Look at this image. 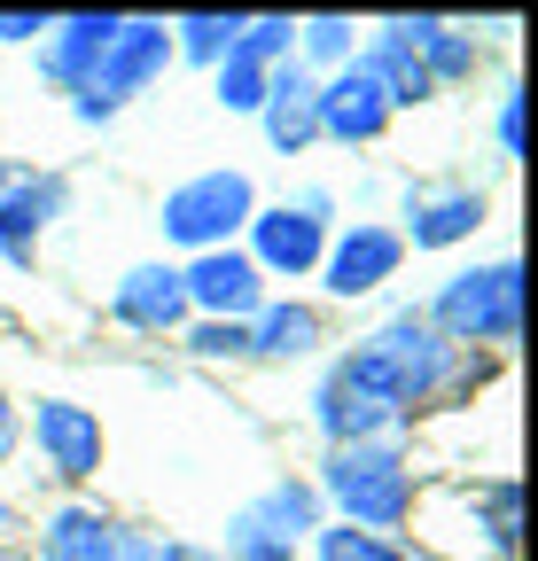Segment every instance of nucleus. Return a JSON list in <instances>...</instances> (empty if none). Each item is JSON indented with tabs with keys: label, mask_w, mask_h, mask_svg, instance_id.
Masks as SVG:
<instances>
[{
	"label": "nucleus",
	"mask_w": 538,
	"mask_h": 561,
	"mask_svg": "<svg viewBox=\"0 0 538 561\" xmlns=\"http://www.w3.org/2000/svg\"><path fill=\"white\" fill-rule=\"evenodd\" d=\"M422 320L445 343H507L523 328V265L500 257V265H477V273H453Z\"/></svg>",
	"instance_id": "obj_1"
},
{
	"label": "nucleus",
	"mask_w": 538,
	"mask_h": 561,
	"mask_svg": "<svg viewBox=\"0 0 538 561\" xmlns=\"http://www.w3.org/2000/svg\"><path fill=\"white\" fill-rule=\"evenodd\" d=\"M328 500L344 507L352 523H367V538H375V530L407 523L414 476H407V460H398V445H344L328 460Z\"/></svg>",
	"instance_id": "obj_2"
},
{
	"label": "nucleus",
	"mask_w": 538,
	"mask_h": 561,
	"mask_svg": "<svg viewBox=\"0 0 538 561\" xmlns=\"http://www.w3.org/2000/svg\"><path fill=\"white\" fill-rule=\"evenodd\" d=\"M367 359H375V375L398 390V405H430V398H445V382H453V343L422 320V312H398L390 328H375L367 343Z\"/></svg>",
	"instance_id": "obj_3"
},
{
	"label": "nucleus",
	"mask_w": 538,
	"mask_h": 561,
	"mask_svg": "<svg viewBox=\"0 0 538 561\" xmlns=\"http://www.w3.org/2000/svg\"><path fill=\"white\" fill-rule=\"evenodd\" d=\"M398 413H407V405H398V390L375 375L367 351H352V359L328 367V382H320V430L335 437V453H344V445H375Z\"/></svg>",
	"instance_id": "obj_4"
},
{
	"label": "nucleus",
	"mask_w": 538,
	"mask_h": 561,
	"mask_svg": "<svg viewBox=\"0 0 538 561\" xmlns=\"http://www.w3.org/2000/svg\"><path fill=\"white\" fill-rule=\"evenodd\" d=\"M250 219H257V187L242 172H204V180H180L164 195V234L172 242H195V250H219Z\"/></svg>",
	"instance_id": "obj_5"
},
{
	"label": "nucleus",
	"mask_w": 538,
	"mask_h": 561,
	"mask_svg": "<svg viewBox=\"0 0 538 561\" xmlns=\"http://www.w3.org/2000/svg\"><path fill=\"white\" fill-rule=\"evenodd\" d=\"M320 523V500L305 483H274L265 500H250L234 523H227V561H289L297 538Z\"/></svg>",
	"instance_id": "obj_6"
},
{
	"label": "nucleus",
	"mask_w": 538,
	"mask_h": 561,
	"mask_svg": "<svg viewBox=\"0 0 538 561\" xmlns=\"http://www.w3.org/2000/svg\"><path fill=\"white\" fill-rule=\"evenodd\" d=\"M172 62V39H164V24H133L125 16V32L110 39V55L94 62V79L79 87V117H110L117 102H133L157 70Z\"/></svg>",
	"instance_id": "obj_7"
},
{
	"label": "nucleus",
	"mask_w": 538,
	"mask_h": 561,
	"mask_svg": "<svg viewBox=\"0 0 538 561\" xmlns=\"http://www.w3.org/2000/svg\"><path fill=\"white\" fill-rule=\"evenodd\" d=\"M257 117H265V140H274V149H289V157L320 133V79H312L297 55L265 70V102H257Z\"/></svg>",
	"instance_id": "obj_8"
},
{
	"label": "nucleus",
	"mask_w": 538,
	"mask_h": 561,
	"mask_svg": "<svg viewBox=\"0 0 538 561\" xmlns=\"http://www.w3.org/2000/svg\"><path fill=\"white\" fill-rule=\"evenodd\" d=\"M32 437H39L47 468H55V476H71V483H87V476L102 468V421H94L87 405H71V398H39Z\"/></svg>",
	"instance_id": "obj_9"
},
{
	"label": "nucleus",
	"mask_w": 538,
	"mask_h": 561,
	"mask_svg": "<svg viewBox=\"0 0 538 561\" xmlns=\"http://www.w3.org/2000/svg\"><path fill=\"white\" fill-rule=\"evenodd\" d=\"M398 257H407V242H398L390 227H352L320 265H328V289L335 297H367V289H382V280L398 273Z\"/></svg>",
	"instance_id": "obj_10"
},
{
	"label": "nucleus",
	"mask_w": 538,
	"mask_h": 561,
	"mask_svg": "<svg viewBox=\"0 0 538 561\" xmlns=\"http://www.w3.org/2000/svg\"><path fill=\"white\" fill-rule=\"evenodd\" d=\"M180 289H187V305H204L211 320H242V312H257V265L234 257V250H204L180 273Z\"/></svg>",
	"instance_id": "obj_11"
},
{
	"label": "nucleus",
	"mask_w": 538,
	"mask_h": 561,
	"mask_svg": "<svg viewBox=\"0 0 538 561\" xmlns=\"http://www.w3.org/2000/svg\"><path fill=\"white\" fill-rule=\"evenodd\" d=\"M110 312H117L125 328H149V335L180 328V320H187V289H180V265H133V273L117 280Z\"/></svg>",
	"instance_id": "obj_12"
},
{
	"label": "nucleus",
	"mask_w": 538,
	"mask_h": 561,
	"mask_svg": "<svg viewBox=\"0 0 538 561\" xmlns=\"http://www.w3.org/2000/svg\"><path fill=\"white\" fill-rule=\"evenodd\" d=\"M390 125V102H382V87L367 79L359 62H344L335 79L320 87V133H335V140H375Z\"/></svg>",
	"instance_id": "obj_13"
},
{
	"label": "nucleus",
	"mask_w": 538,
	"mask_h": 561,
	"mask_svg": "<svg viewBox=\"0 0 538 561\" xmlns=\"http://www.w3.org/2000/svg\"><path fill=\"white\" fill-rule=\"evenodd\" d=\"M250 234H257V257H250V265H265V273H312V265L328 257L312 210H257Z\"/></svg>",
	"instance_id": "obj_14"
},
{
	"label": "nucleus",
	"mask_w": 538,
	"mask_h": 561,
	"mask_svg": "<svg viewBox=\"0 0 538 561\" xmlns=\"http://www.w3.org/2000/svg\"><path fill=\"white\" fill-rule=\"evenodd\" d=\"M47 32H55L47 55H39V62H47V79H55V87H87V79H94V62L110 55V39L125 32V16H71V24H47Z\"/></svg>",
	"instance_id": "obj_15"
},
{
	"label": "nucleus",
	"mask_w": 538,
	"mask_h": 561,
	"mask_svg": "<svg viewBox=\"0 0 538 561\" xmlns=\"http://www.w3.org/2000/svg\"><path fill=\"white\" fill-rule=\"evenodd\" d=\"M477 227H484V195H477V187L414 195V210H407V234H414V250H453V242H468Z\"/></svg>",
	"instance_id": "obj_16"
},
{
	"label": "nucleus",
	"mask_w": 538,
	"mask_h": 561,
	"mask_svg": "<svg viewBox=\"0 0 538 561\" xmlns=\"http://www.w3.org/2000/svg\"><path fill=\"white\" fill-rule=\"evenodd\" d=\"M62 210V180H9V195H0V257L24 265L32 257V234Z\"/></svg>",
	"instance_id": "obj_17"
},
{
	"label": "nucleus",
	"mask_w": 538,
	"mask_h": 561,
	"mask_svg": "<svg viewBox=\"0 0 538 561\" xmlns=\"http://www.w3.org/2000/svg\"><path fill=\"white\" fill-rule=\"evenodd\" d=\"M359 70L382 87L390 110H407V102H430V94H437V87H430V70H422V55H414V47H398V39H375V47L359 55Z\"/></svg>",
	"instance_id": "obj_18"
},
{
	"label": "nucleus",
	"mask_w": 538,
	"mask_h": 561,
	"mask_svg": "<svg viewBox=\"0 0 538 561\" xmlns=\"http://www.w3.org/2000/svg\"><path fill=\"white\" fill-rule=\"evenodd\" d=\"M39 561H117V530H110L94 507H62V515L47 523Z\"/></svg>",
	"instance_id": "obj_19"
},
{
	"label": "nucleus",
	"mask_w": 538,
	"mask_h": 561,
	"mask_svg": "<svg viewBox=\"0 0 538 561\" xmlns=\"http://www.w3.org/2000/svg\"><path fill=\"white\" fill-rule=\"evenodd\" d=\"M320 343V312L312 305H265L250 320V351H265V359H289V351H312Z\"/></svg>",
	"instance_id": "obj_20"
},
{
	"label": "nucleus",
	"mask_w": 538,
	"mask_h": 561,
	"mask_svg": "<svg viewBox=\"0 0 538 561\" xmlns=\"http://www.w3.org/2000/svg\"><path fill=\"white\" fill-rule=\"evenodd\" d=\"M242 24H250V16H180L172 32H180V47H187L195 62H227V55L242 47Z\"/></svg>",
	"instance_id": "obj_21"
},
{
	"label": "nucleus",
	"mask_w": 538,
	"mask_h": 561,
	"mask_svg": "<svg viewBox=\"0 0 538 561\" xmlns=\"http://www.w3.org/2000/svg\"><path fill=\"white\" fill-rule=\"evenodd\" d=\"M219 102H227V110H257V102H265V62H257V55L234 47V55L219 62Z\"/></svg>",
	"instance_id": "obj_22"
},
{
	"label": "nucleus",
	"mask_w": 538,
	"mask_h": 561,
	"mask_svg": "<svg viewBox=\"0 0 538 561\" xmlns=\"http://www.w3.org/2000/svg\"><path fill=\"white\" fill-rule=\"evenodd\" d=\"M320 561H407L398 546H382V538H367V530H320Z\"/></svg>",
	"instance_id": "obj_23"
},
{
	"label": "nucleus",
	"mask_w": 538,
	"mask_h": 561,
	"mask_svg": "<svg viewBox=\"0 0 538 561\" xmlns=\"http://www.w3.org/2000/svg\"><path fill=\"white\" fill-rule=\"evenodd\" d=\"M289 32H297L289 16H257V24H242V55H257L265 70H274V62L289 55Z\"/></svg>",
	"instance_id": "obj_24"
},
{
	"label": "nucleus",
	"mask_w": 538,
	"mask_h": 561,
	"mask_svg": "<svg viewBox=\"0 0 538 561\" xmlns=\"http://www.w3.org/2000/svg\"><path fill=\"white\" fill-rule=\"evenodd\" d=\"M305 32V47L320 55V62H352V24L344 16H312V24H297Z\"/></svg>",
	"instance_id": "obj_25"
},
{
	"label": "nucleus",
	"mask_w": 538,
	"mask_h": 561,
	"mask_svg": "<svg viewBox=\"0 0 538 561\" xmlns=\"http://www.w3.org/2000/svg\"><path fill=\"white\" fill-rule=\"evenodd\" d=\"M515 507H523L515 483H492V491H484V523H492V546H500V553H515Z\"/></svg>",
	"instance_id": "obj_26"
},
{
	"label": "nucleus",
	"mask_w": 538,
	"mask_h": 561,
	"mask_svg": "<svg viewBox=\"0 0 538 561\" xmlns=\"http://www.w3.org/2000/svg\"><path fill=\"white\" fill-rule=\"evenodd\" d=\"M187 343L204 351V359H227V351H250V328H242V320H204Z\"/></svg>",
	"instance_id": "obj_27"
},
{
	"label": "nucleus",
	"mask_w": 538,
	"mask_h": 561,
	"mask_svg": "<svg viewBox=\"0 0 538 561\" xmlns=\"http://www.w3.org/2000/svg\"><path fill=\"white\" fill-rule=\"evenodd\" d=\"M47 32V16H32V9H0V39H39Z\"/></svg>",
	"instance_id": "obj_28"
},
{
	"label": "nucleus",
	"mask_w": 538,
	"mask_h": 561,
	"mask_svg": "<svg viewBox=\"0 0 538 561\" xmlns=\"http://www.w3.org/2000/svg\"><path fill=\"white\" fill-rule=\"evenodd\" d=\"M500 149L523 157V102H515V94H507V110H500Z\"/></svg>",
	"instance_id": "obj_29"
},
{
	"label": "nucleus",
	"mask_w": 538,
	"mask_h": 561,
	"mask_svg": "<svg viewBox=\"0 0 538 561\" xmlns=\"http://www.w3.org/2000/svg\"><path fill=\"white\" fill-rule=\"evenodd\" d=\"M117 561H172V546H157V538H125V530H117Z\"/></svg>",
	"instance_id": "obj_30"
},
{
	"label": "nucleus",
	"mask_w": 538,
	"mask_h": 561,
	"mask_svg": "<svg viewBox=\"0 0 538 561\" xmlns=\"http://www.w3.org/2000/svg\"><path fill=\"white\" fill-rule=\"evenodd\" d=\"M16 445V413H9V398H0V453Z\"/></svg>",
	"instance_id": "obj_31"
},
{
	"label": "nucleus",
	"mask_w": 538,
	"mask_h": 561,
	"mask_svg": "<svg viewBox=\"0 0 538 561\" xmlns=\"http://www.w3.org/2000/svg\"><path fill=\"white\" fill-rule=\"evenodd\" d=\"M172 561H219V553H195V546H172Z\"/></svg>",
	"instance_id": "obj_32"
},
{
	"label": "nucleus",
	"mask_w": 538,
	"mask_h": 561,
	"mask_svg": "<svg viewBox=\"0 0 538 561\" xmlns=\"http://www.w3.org/2000/svg\"><path fill=\"white\" fill-rule=\"evenodd\" d=\"M407 561H437V553H407Z\"/></svg>",
	"instance_id": "obj_33"
},
{
	"label": "nucleus",
	"mask_w": 538,
	"mask_h": 561,
	"mask_svg": "<svg viewBox=\"0 0 538 561\" xmlns=\"http://www.w3.org/2000/svg\"><path fill=\"white\" fill-rule=\"evenodd\" d=\"M0 195H9V172H0Z\"/></svg>",
	"instance_id": "obj_34"
}]
</instances>
